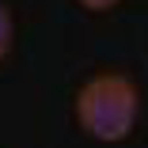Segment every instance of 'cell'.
<instances>
[{
    "mask_svg": "<svg viewBox=\"0 0 148 148\" xmlns=\"http://www.w3.org/2000/svg\"><path fill=\"white\" fill-rule=\"evenodd\" d=\"M140 91L125 72H99L76 91V122L87 137L118 144L137 129Z\"/></svg>",
    "mask_w": 148,
    "mask_h": 148,
    "instance_id": "cell-1",
    "label": "cell"
},
{
    "mask_svg": "<svg viewBox=\"0 0 148 148\" xmlns=\"http://www.w3.org/2000/svg\"><path fill=\"white\" fill-rule=\"evenodd\" d=\"M12 42H15V23H12V12L8 4L0 0V61L12 53Z\"/></svg>",
    "mask_w": 148,
    "mask_h": 148,
    "instance_id": "cell-2",
    "label": "cell"
},
{
    "mask_svg": "<svg viewBox=\"0 0 148 148\" xmlns=\"http://www.w3.org/2000/svg\"><path fill=\"white\" fill-rule=\"evenodd\" d=\"M80 4H84L87 12H110V8L122 4V0H80Z\"/></svg>",
    "mask_w": 148,
    "mask_h": 148,
    "instance_id": "cell-3",
    "label": "cell"
}]
</instances>
